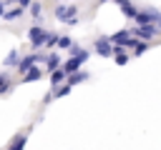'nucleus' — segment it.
Masks as SVG:
<instances>
[{
  "label": "nucleus",
  "instance_id": "1",
  "mask_svg": "<svg viewBox=\"0 0 161 150\" xmlns=\"http://www.w3.org/2000/svg\"><path fill=\"white\" fill-rule=\"evenodd\" d=\"M55 18L65 25H75V18H78V8L75 5H55Z\"/></svg>",
  "mask_w": 161,
  "mask_h": 150
},
{
  "label": "nucleus",
  "instance_id": "2",
  "mask_svg": "<svg viewBox=\"0 0 161 150\" xmlns=\"http://www.w3.org/2000/svg\"><path fill=\"white\" fill-rule=\"evenodd\" d=\"M136 25H161V12L158 10H153V8H148V10H138L136 12Z\"/></svg>",
  "mask_w": 161,
  "mask_h": 150
},
{
  "label": "nucleus",
  "instance_id": "3",
  "mask_svg": "<svg viewBox=\"0 0 161 150\" xmlns=\"http://www.w3.org/2000/svg\"><path fill=\"white\" fill-rule=\"evenodd\" d=\"M128 30H131V35L138 38V40H153V38L158 35V25H133V28H128Z\"/></svg>",
  "mask_w": 161,
  "mask_h": 150
},
{
  "label": "nucleus",
  "instance_id": "4",
  "mask_svg": "<svg viewBox=\"0 0 161 150\" xmlns=\"http://www.w3.org/2000/svg\"><path fill=\"white\" fill-rule=\"evenodd\" d=\"M45 35H48V30L45 28H40V25H33L30 28V32H28V38H30V45L38 50V48H43L45 45Z\"/></svg>",
  "mask_w": 161,
  "mask_h": 150
},
{
  "label": "nucleus",
  "instance_id": "5",
  "mask_svg": "<svg viewBox=\"0 0 161 150\" xmlns=\"http://www.w3.org/2000/svg\"><path fill=\"white\" fill-rule=\"evenodd\" d=\"M35 62H45V55H40V52H33V55H25L23 60H18V65H15V68H18L20 72H25V70H28V68H33Z\"/></svg>",
  "mask_w": 161,
  "mask_h": 150
},
{
  "label": "nucleus",
  "instance_id": "6",
  "mask_svg": "<svg viewBox=\"0 0 161 150\" xmlns=\"http://www.w3.org/2000/svg\"><path fill=\"white\" fill-rule=\"evenodd\" d=\"M96 52L101 55V58H111L113 55V42H111V38H98L96 40Z\"/></svg>",
  "mask_w": 161,
  "mask_h": 150
},
{
  "label": "nucleus",
  "instance_id": "7",
  "mask_svg": "<svg viewBox=\"0 0 161 150\" xmlns=\"http://www.w3.org/2000/svg\"><path fill=\"white\" fill-rule=\"evenodd\" d=\"M83 80H88V72H83V70H75V72H68L65 75V82L73 88V85H78V82H83Z\"/></svg>",
  "mask_w": 161,
  "mask_h": 150
},
{
  "label": "nucleus",
  "instance_id": "8",
  "mask_svg": "<svg viewBox=\"0 0 161 150\" xmlns=\"http://www.w3.org/2000/svg\"><path fill=\"white\" fill-rule=\"evenodd\" d=\"M40 75H43V70L40 68H28L25 72H23V82H33V80H40Z\"/></svg>",
  "mask_w": 161,
  "mask_h": 150
},
{
  "label": "nucleus",
  "instance_id": "9",
  "mask_svg": "<svg viewBox=\"0 0 161 150\" xmlns=\"http://www.w3.org/2000/svg\"><path fill=\"white\" fill-rule=\"evenodd\" d=\"M113 2H118L121 5V10H123V15H128V18H136V5L131 2V0H113Z\"/></svg>",
  "mask_w": 161,
  "mask_h": 150
},
{
  "label": "nucleus",
  "instance_id": "10",
  "mask_svg": "<svg viewBox=\"0 0 161 150\" xmlns=\"http://www.w3.org/2000/svg\"><path fill=\"white\" fill-rule=\"evenodd\" d=\"M63 82H65V70L63 68L50 70V85H63Z\"/></svg>",
  "mask_w": 161,
  "mask_h": 150
},
{
  "label": "nucleus",
  "instance_id": "11",
  "mask_svg": "<svg viewBox=\"0 0 161 150\" xmlns=\"http://www.w3.org/2000/svg\"><path fill=\"white\" fill-rule=\"evenodd\" d=\"M45 65H48V72H50V70H55V68H60V58H58V52L45 55Z\"/></svg>",
  "mask_w": 161,
  "mask_h": 150
},
{
  "label": "nucleus",
  "instance_id": "12",
  "mask_svg": "<svg viewBox=\"0 0 161 150\" xmlns=\"http://www.w3.org/2000/svg\"><path fill=\"white\" fill-rule=\"evenodd\" d=\"M23 10H25V8L15 5L13 10H5V12H3V18H5V20H15V18H20V15H23Z\"/></svg>",
  "mask_w": 161,
  "mask_h": 150
},
{
  "label": "nucleus",
  "instance_id": "13",
  "mask_svg": "<svg viewBox=\"0 0 161 150\" xmlns=\"http://www.w3.org/2000/svg\"><path fill=\"white\" fill-rule=\"evenodd\" d=\"M18 60H20V52H18V50H10V55L5 58V68H15Z\"/></svg>",
  "mask_w": 161,
  "mask_h": 150
},
{
  "label": "nucleus",
  "instance_id": "14",
  "mask_svg": "<svg viewBox=\"0 0 161 150\" xmlns=\"http://www.w3.org/2000/svg\"><path fill=\"white\" fill-rule=\"evenodd\" d=\"M13 88V82H10V78L5 75V72H0V95H5L8 90Z\"/></svg>",
  "mask_w": 161,
  "mask_h": 150
},
{
  "label": "nucleus",
  "instance_id": "15",
  "mask_svg": "<svg viewBox=\"0 0 161 150\" xmlns=\"http://www.w3.org/2000/svg\"><path fill=\"white\" fill-rule=\"evenodd\" d=\"M23 145H25V132H20V135L13 140V145H10L8 150H23Z\"/></svg>",
  "mask_w": 161,
  "mask_h": 150
},
{
  "label": "nucleus",
  "instance_id": "16",
  "mask_svg": "<svg viewBox=\"0 0 161 150\" xmlns=\"http://www.w3.org/2000/svg\"><path fill=\"white\" fill-rule=\"evenodd\" d=\"M73 45H75V42H73L70 38H60V35H58V48H63V50H70Z\"/></svg>",
  "mask_w": 161,
  "mask_h": 150
},
{
  "label": "nucleus",
  "instance_id": "17",
  "mask_svg": "<svg viewBox=\"0 0 161 150\" xmlns=\"http://www.w3.org/2000/svg\"><path fill=\"white\" fill-rule=\"evenodd\" d=\"M28 8H30V12H33L35 18H40V12H43V5H38V2H30Z\"/></svg>",
  "mask_w": 161,
  "mask_h": 150
},
{
  "label": "nucleus",
  "instance_id": "18",
  "mask_svg": "<svg viewBox=\"0 0 161 150\" xmlns=\"http://www.w3.org/2000/svg\"><path fill=\"white\" fill-rule=\"evenodd\" d=\"M55 42H58V35H55V32H48V35H45V48H50V45H55Z\"/></svg>",
  "mask_w": 161,
  "mask_h": 150
},
{
  "label": "nucleus",
  "instance_id": "19",
  "mask_svg": "<svg viewBox=\"0 0 161 150\" xmlns=\"http://www.w3.org/2000/svg\"><path fill=\"white\" fill-rule=\"evenodd\" d=\"M15 2H18V5H20V8H28V5H30V2H33V0H15Z\"/></svg>",
  "mask_w": 161,
  "mask_h": 150
},
{
  "label": "nucleus",
  "instance_id": "20",
  "mask_svg": "<svg viewBox=\"0 0 161 150\" xmlns=\"http://www.w3.org/2000/svg\"><path fill=\"white\" fill-rule=\"evenodd\" d=\"M3 12H5V2H0V15H3Z\"/></svg>",
  "mask_w": 161,
  "mask_h": 150
},
{
  "label": "nucleus",
  "instance_id": "21",
  "mask_svg": "<svg viewBox=\"0 0 161 150\" xmlns=\"http://www.w3.org/2000/svg\"><path fill=\"white\" fill-rule=\"evenodd\" d=\"M98 2H106V0H98Z\"/></svg>",
  "mask_w": 161,
  "mask_h": 150
}]
</instances>
